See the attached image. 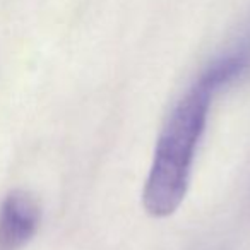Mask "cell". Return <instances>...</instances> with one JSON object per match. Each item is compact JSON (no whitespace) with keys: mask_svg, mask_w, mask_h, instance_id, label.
Wrapping results in <instances>:
<instances>
[{"mask_svg":"<svg viewBox=\"0 0 250 250\" xmlns=\"http://www.w3.org/2000/svg\"><path fill=\"white\" fill-rule=\"evenodd\" d=\"M218 96L214 87L195 76L171 106L143 188V206L153 218H168L184 202Z\"/></svg>","mask_w":250,"mask_h":250,"instance_id":"obj_1","label":"cell"},{"mask_svg":"<svg viewBox=\"0 0 250 250\" xmlns=\"http://www.w3.org/2000/svg\"><path fill=\"white\" fill-rule=\"evenodd\" d=\"M42 223V208L26 190H14L0 204V250H21Z\"/></svg>","mask_w":250,"mask_h":250,"instance_id":"obj_2","label":"cell"}]
</instances>
